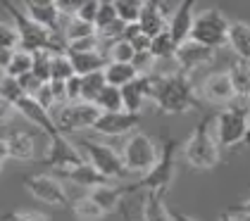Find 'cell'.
I'll list each match as a JSON object with an SVG mask.
<instances>
[{
	"label": "cell",
	"mask_w": 250,
	"mask_h": 221,
	"mask_svg": "<svg viewBox=\"0 0 250 221\" xmlns=\"http://www.w3.org/2000/svg\"><path fill=\"white\" fill-rule=\"evenodd\" d=\"M105 76H103V69L100 72H91V74H83L81 76V100L83 102H93L98 98V93L103 91L105 86Z\"/></svg>",
	"instance_id": "32"
},
{
	"label": "cell",
	"mask_w": 250,
	"mask_h": 221,
	"mask_svg": "<svg viewBox=\"0 0 250 221\" xmlns=\"http://www.w3.org/2000/svg\"><path fill=\"white\" fill-rule=\"evenodd\" d=\"M72 212H74V219L77 221H105V212L100 209V204L96 200H91L86 193L79 195L77 200L72 202Z\"/></svg>",
	"instance_id": "28"
},
{
	"label": "cell",
	"mask_w": 250,
	"mask_h": 221,
	"mask_svg": "<svg viewBox=\"0 0 250 221\" xmlns=\"http://www.w3.org/2000/svg\"><path fill=\"white\" fill-rule=\"evenodd\" d=\"M117 12H115V5L112 0H98V12H96V19H93V26H96V34L107 29L110 24L117 21Z\"/></svg>",
	"instance_id": "36"
},
{
	"label": "cell",
	"mask_w": 250,
	"mask_h": 221,
	"mask_svg": "<svg viewBox=\"0 0 250 221\" xmlns=\"http://www.w3.org/2000/svg\"><path fill=\"white\" fill-rule=\"evenodd\" d=\"M64 93H67V102H79L81 100V76L74 74L64 81Z\"/></svg>",
	"instance_id": "44"
},
{
	"label": "cell",
	"mask_w": 250,
	"mask_h": 221,
	"mask_svg": "<svg viewBox=\"0 0 250 221\" xmlns=\"http://www.w3.org/2000/svg\"><path fill=\"white\" fill-rule=\"evenodd\" d=\"M0 169H2V166H0Z\"/></svg>",
	"instance_id": "57"
},
{
	"label": "cell",
	"mask_w": 250,
	"mask_h": 221,
	"mask_svg": "<svg viewBox=\"0 0 250 221\" xmlns=\"http://www.w3.org/2000/svg\"><path fill=\"white\" fill-rule=\"evenodd\" d=\"M143 221H174L172 212L165 204L162 193L146 190V195H143Z\"/></svg>",
	"instance_id": "25"
},
{
	"label": "cell",
	"mask_w": 250,
	"mask_h": 221,
	"mask_svg": "<svg viewBox=\"0 0 250 221\" xmlns=\"http://www.w3.org/2000/svg\"><path fill=\"white\" fill-rule=\"evenodd\" d=\"M96 12H98V0H86V2L79 7V12L74 15V17H79V19H83V21H91V24H93Z\"/></svg>",
	"instance_id": "47"
},
{
	"label": "cell",
	"mask_w": 250,
	"mask_h": 221,
	"mask_svg": "<svg viewBox=\"0 0 250 221\" xmlns=\"http://www.w3.org/2000/svg\"><path fill=\"white\" fill-rule=\"evenodd\" d=\"M150 102L162 114H186L203 105V100L198 98V91L191 81V74H184L179 69L153 74Z\"/></svg>",
	"instance_id": "1"
},
{
	"label": "cell",
	"mask_w": 250,
	"mask_h": 221,
	"mask_svg": "<svg viewBox=\"0 0 250 221\" xmlns=\"http://www.w3.org/2000/svg\"><path fill=\"white\" fill-rule=\"evenodd\" d=\"M0 221H53L43 212H34V209H12L7 212Z\"/></svg>",
	"instance_id": "40"
},
{
	"label": "cell",
	"mask_w": 250,
	"mask_h": 221,
	"mask_svg": "<svg viewBox=\"0 0 250 221\" xmlns=\"http://www.w3.org/2000/svg\"><path fill=\"white\" fill-rule=\"evenodd\" d=\"M83 162V155L67 136H60L55 141H48V150L45 155L41 157V164L48 166V169H64V166H72Z\"/></svg>",
	"instance_id": "13"
},
{
	"label": "cell",
	"mask_w": 250,
	"mask_h": 221,
	"mask_svg": "<svg viewBox=\"0 0 250 221\" xmlns=\"http://www.w3.org/2000/svg\"><path fill=\"white\" fill-rule=\"evenodd\" d=\"M86 195H88L91 200H96L105 214H115V212H119V207H122L124 188H122V185H117L115 181H107V183H100V185L88 188V190H86Z\"/></svg>",
	"instance_id": "19"
},
{
	"label": "cell",
	"mask_w": 250,
	"mask_h": 221,
	"mask_svg": "<svg viewBox=\"0 0 250 221\" xmlns=\"http://www.w3.org/2000/svg\"><path fill=\"white\" fill-rule=\"evenodd\" d=\"M31 64H34V53H29L24 48H15V53H12V57H10V62H7V67H5L2 74L20 79V76L31 72Z\"/></svg>",
	"instance_id": "29"
},
{
	"label": "cell",
	"mask_w": 250,
	"mask_h": 221,
	"mask_svg": "<svg viewBox=\"0 0 250 221\" xmlns=\"http://www.w3.org/2000/svg\"><path fill=\"white\" fill-rule=\"evenodd\" d=\"M212 136L219 150H236L248 141V102L233 98L224 110L212 119Z\"/></svg>",
	"instance_id": "3"
},
{
	"label": "cell",
	"mask_w": 250,
	"mask_h": 221,
	"mask_svg": "<svg viewBox=\"0 0 250 221\" xmlns=\"http://www.w3.org/2000/svg\"><path fill=\"white\" fill-rule=\"evenodd\" d=\"M62 29H60V36L64 40V45L67 43H72V40H79V38H86V36H93L96 34V26L91 24V21H83V19L79 17H62Z\"/></svg>",
	"instance_id": "27"
},
{
	"label": "cell",
	"mask_w": 250,
	"mask_h": 221,
	"mask_svg": "<svg viewBox=\"0 0 250 221\" xmlns=\"http://www.w3.org/2000/svg\"><path fill=\"white\" fill-rule=\"evenodd\" d=\"M227 45L236 53L238 60H248L250 62V24L246 21H229V31H227Z\"/></svg>",
	"instance_id": "22"
},
{
	"label": "cell",
	"mask_w": 250,
	"mask_h": 221,
	"mask_svg": "<svg viewBox=\"0 0 250 221\" xmlns=\"http://www.w3.org/2000/svg\"><path fill=\"white\" fill-rule=\"evenodd\" d=\"M103 76H105V81L110 86L122 88L124 83H129L131 79H136L138 72L134 69L131 62H112V60H107V64L103 67Z\"/></svg>",
	"instance_id": "26"
},
{
	"label": "cell",
	"mask_w": 250,
	"mask_h": 221,
	"mask_svg": "<svg viewBox=\"0 0 250 221\" xmlns=\"http://www.w3.org/2000/svg\"><path fill=\"white\" fill-rule=\"evenodd\" d=\"M0 48H20V34L10 21H0Z\"/></svg>",
	"instance_id": "41"
},
{
	"label": "cell",
	"mask_w": 250,
	"mask_h": 221,
	"mask_svg": "<svg viewBox=\"0 0 250 221\" xmlns=\"http://www.w3.org/2000/svg\"><path fill=\"white\" fill-rule=\"evenodd\" d=\"M119 212H122V217H124V221H134V219H131V214H129V209H126L124 204L119 207Z\"/></svg>",
	"instance_id": "55"
},
{
	"label": "cell",
	"mask_w": 250,
	"mask_h": 221,
	"mask_svg": "<svg viewBox=\"0 0 250 221\" xmlns=\"http://www.w3.org/2000/svg\"><path fill=\"white\" fill-rule=\"evenodd\" d=\"M181 152H184V162L191 169H198V171H208V169H214L219 164L222 150L212 136V117H203L195 124V129L186 138Z\"/></svg>",
	"instance_id": "5"
},
{
	"label": "cell",
	"mask_w": 250,
	"mask_h": 221,
	"mask_svg": "<svg viewBox=\"0 0 250 221\" xmlns=\"http://www.w3.org/2000/svg\"><path fill=\"white\" fill-rule=\"evenodd\" d=\"M138 124H141V114H131L126 110L100 112L91 131L98 136H105V138H124L131 131L138 129Z\"/></svg>",
	"instance_id": "12"
},
{
	"label": "cell",
	"mask_w": 250,
	"mask_h": 221,
	"mask_svg": "<svg viewBox=\"0 0 250 221\" xmlns=\"http://www.w3.org/2000/svg\"><path fill=\"white\" fill-rule=\"evenodd\" d=\"M98 110L93 102H64V105H58L50 110V117H53V124L58 126L64 136L67 133H79V131H91V126L96 124Z\"/></svg>",
	"instance_id": "9"
},
{
	"label": "cell",
	"mask_w": 250,
	"mask_h": 221,
	"mask_svg": "<svg viewBox=\"0 0 250 221\" xmlns=\"http://www.w3.org/2000/svg\"><path fill=\"white\" fill-rule=\"evenodd\" d=\"M93 105H96L100 112H119V110H124L122 91H119L117 86L105 83V86H103V91L98 93V98L93 100Z\"/></svg>",
	"instance_id": "30"
},
{
	"label": "cell",
	"mask_w": 250,
	"mask_h": 221,
	"mask_svg": "<svg viewBox=\"0 0 250 221\" xmlns=\"http://www.w3.org/2000/svg\"><path fill=\"white\" fill-rule=\"evenodd\" d=\"M48 83H50V91H53V98H55V107H58V105H64V102H67L64 81H58V79H53V81H48Z\"/></svg>",
	"instance_id": "48"
},
{
	"label": "cell",
	"mask_w": 250,
	"mask_h": 221,
	"mask_svg": "<svg viewBox=\"0 0 250 221\" xmlns=\"http://www.w3.org/2000/svg\"><path fill=\"white\" fill-rule=\"evenodd\" d=\"M24 12L34 19L36 24H41L43 29L60 34L62 29V17H60L58 7L55 5H34V2H24Z\"/></svg>",
	"instance_id": "23"
},
{
	"label": "cell",
	"mask_w": 250,
	"mask_h": 221,
	"mask_svg": "<svg viewBox=\"0 0 250 221\" xmlns=\"http://www.w3.org/2000/svg\"><path fill=\"white\" fill-rule=\"evenodd\" d=\"M17 81H20V86H21V91H24V95H29V98H34V95H36V91L41 88V83H43L39 76H34L31 72L24 74V76H20Z\"/></svg>",
	"instance_id": "45"
},
{
	"label": "cell",
	"mask_w": 250,
	"mask_h": 221,
	"mask_svg": "<svg viewBox=\"0 0 250 221\" xmlns=\"http://www.w3.org/2000/svg\"><path fill=\"white\" fill-rule=\"evenodd\" d=\"M155 74V72H153ZM153 74H138L129 83H124L122 91V102L124 110L131 114H141L146 102H150V88H153Z\"/></svg>",
	"instance_id": "15"
},
{
	"label": "cell",
	"mask_w": 250,
	"mask_h": 221,
	"mask_svg": "<svg viewBox=\"0 0 250 221\" xmlns=\"http://www.w3.org/2000/svg\"><path fill=\"white\" fill-rule=\"evenodd\" d=\"M0 2L7 10V15H10L17 34H20V48L29 50V53H36V50L60 53V50H64V40H62L60 34H53V31L43 29L41 24H36L24 10H20L17 5H12L10 0H0Z\"/></svg>",
	"instance_id": "4"
},
{
	"label": "cell",
	"mask_w": 250,
	"mask_h": 221,
	"mask_svg": "<svg viewBox=\"0 0 250 221\" xmlns=\"http://www.w3.org/2000/svg\"><path fill=\"white\" fill-rule=\"evenodd\" d=\"M21 183L31 193V198H36L39 202L48 204V207H67L69 204L67 185L58 174H29L21 179Z\"/></svg>",
	"instance_id": "10"
},
{
	"label": "cell",
	"mask_w": 250,
	"mask_h": 221,
	"mask_svg": "<svg viewBox=\"0 0 250 221\" xmlns=\"http://www.w3.org/2000/svg\"><path fill=\"white\" fill-rule=\"evenodd\" d=\"M83 2L86 0H55V7H58L60 17H74Z\"/></svg>",
	"instance_id": "46"
},
{
	"label": "cell",
	"mask_w": 250,
	"mask_h": 221,
	"mask_svg": "<svg viewBox=\"0 0 250 221\" xmlns=\"http://www.w3.org/2000/svg\"><path fill=\"white\" fill-rule=\"evenodd\" d=\"M50 55L53 50H36L34 53V64H31V74L39 76L41 81H50Z\"/></svg>",
	"instance_id": "37"
},
{
	"label": "cell",
	"mask_w": 250,
	"mask_h": 221,
	"mask_svg": "<svg viewBox=\"0 0 250 221\" xmlns=\"http://www.w3.org/2000/svg\"><path fill=\"white\" fill-rule=\"evenodd\" d=\"M134 53H136L134 45L126 38H117L112 43H107V48H105V55H107V60H112V62H131Z\"/></svg>",
	"instance_id": "35"
},
{
	"label": "cell",
	"mask_w": 250,
	"mask_h": 221,
	"mask_svg": "<svg viewBox=\"0 0 250 221\" xmlns=\"http://www.w3.org/2000/svg\"><path fill=\"white\" fill-rule=\"evenodd\" d=\"M219 221H248L246 219V217H243V214H238V212H224V214H222V217H219Z\"/></svg>",
	"instance_id": "51"
},
{
	"label": "cell",
	"mask_w": 250,
	"mask_h": 221,
	"mask_svg": "<svg viewBox=\"0 0 250 221\" xmlns=\"http://www.w3.org/2000/svg\"><path fill=\"white\" fill-rule=\"evenodd\" d=\"M72 67H74V74L83 76V74H91V72H100L105 64H107V55L105 50H64Z\"/></svg>",
	"instance_id": "21"
},
{
	"label": "cell",
	"mask_w": 250,
	"mask_h": 221,
	"mask_svg": "<svg viewBox=\"0 0 250 221\" xmlns=\"http://www.w3.org/2000/svg\"><path fill=\"white\" fill-rule=\"evenodd\" d=\"M229 81L231 88H233V95L238 100H250V62L248 60H238L229 67Z\"/></svg>",
	"instance_id": "24"
},
{
	"label": "cell",
	"mask_w": 250,
	"mask_h": 221,
	"mask_svg": "<svg viewBox=\"0 0 250 221\" xmlns=\"http://www.w3.org/2000/svg\"><path fill=\"white\" fill-rule=\"evenodd\" d=\"M169 24V10L162 0H146L143 10H141V17H138V26L146 36L153 38L155 34L165 31Z\"/></svg>",
	"instance_id": "16"
},
{
	"label": "cell",
	"mask_w": 250,
	"mask_h": 221,
	"mask_svg": "<svg viewBox=\"0 0 250 221\" xmlns=\"http://www.w3.org/2000/svg\"><path fill=\"white\" fill-rule=\"evenodd\" d=\"M169 212H172L174 221H198V219H193V217H188V214H184V212H179V209H169Z\"/></svg>",
	"instance_id": "53"
},
{
	"label": "cell",
	"mask_w": 250,
	"mask_h": 221,
	"mask_svg": "<svg viewBox=\"0 0 250 221\" xmlns=\"http://www.w3.org/2000/svg\"><path fill=\"white\" fill-rule=\"evenodd\" d=\"M112 5H115L117 17L124 24H134L141 17V10H143L146 0H112Z\"/></svg>",
	"instance_id": "33"
},
{
	"label": "cell",
	"mask_w": 250,
	"mask_h": 221,
	"mask_svg": "<svg viewBox=\"0 0 250 221\" xmlns=\"http://www.w3.org/2000/svg\"><path fill=\"white\" fill-rule=\"evenodd\" d=\"M12 48H0V72H5V67H7V62H10V57H12Z\"/></svg>",
	"instance_id": "50"
},
{
	"label": "cell",
	"mask_w": 250,
	"mask_h": 221,
	"mask_svg": "<svg viewBox=\"0 0 250 221\" xmlns=\"http://www.w3.org/2000/svg\"><path fill=\"white\" fill-rule=\"evenodd\" d=\"M246 143L250 145V100H248V141H246Z\"/></svg>",
	"instance_id": "56"
},
{
	"label": "cell",
	"mask_w": 250,
	"mask_h": 221,
	"mask_svg": "<svg viewBox=\"0 0 250 221\" xmlns=\"http://www.w3.org/2000/svg\"><path fill=\"white\" fill-rule=\"evenodd\" d=\"M24 2H34V5H55V0H24Z\"/></svg>",
	"instance_id": "54"
},
{
	"label": "cell",
	"mask_w": 250,
	"mask_h": 221,
	"mask_svg": "<svg viewBox=\"0 0 250 221\" xmlns=\"http://www.w3.org/2000/svg\"><path fill=\"white\" fill-rule=\"evenodd\" d=\"M195 2H198V0H181V2H179V7L169 15L167 31L172 34L174 43H181L184 38H188L193 15H195Z\"/></svg>",
	"instance_id": "20"
},
{
	"label": "cell",
	"mask_w": 250,
	"mask_h": 221,
	"mask_svg": "<svg viewBox=\"0 0 250 221\" xmlns=\"http://www.w3.org/2000/svg\"><path fill=\"white\" fill-rule=\"evenodd\" d=\"M55 174H58L60 179H64V181L74 183L77 188H83V190H88V188H93V185H100V183H107V181H110V179H105V176H103L93 164H88L86 160H83V162H79V164L58 169Z\"/></svg>",
	"instance_id": "17"
},
{
	"label": "cell",
	"mask_w": 250,
	"mask_h": 221,
	"mask_svg": "<svg viewBox=\"0 0 250 221\" xmlns=\"http://www.w3.org/2000/svg\"><path fill=\"white\" fill-rule=\"evenodd\" d=\"M176 152H179V141L174 138L169 131H162L160 136V155H157V162L153 164L150 171H146L136 183L131 185H122L124 188V195L126 193H138V190H155V193H162L167 195L169 185L174 181V174H176Z\"/></svg>",
	"instance_id": "2"
},
{
	"label": "cell",
	"mask_w": 250,
	"mask_h": 221,
	"mask_svg": "<svg viewBox=\"0 0 250 221\" xmlns=\"http://www.w3.org/2000/svg\"><path fill=\"white\" fill-rule=\"evenodd\" d=\"M153 57L157 62H162V60H172L174 57V50H176V43H174L172 34L165 29V31H160V34H155L150 38V48H148Z\"/></svg>",
	"instance_id": "31"
},
{
	"label": "cell",
	"mask_w": 250,
	"mask_h": 221,
	"mask_svg": "<svg viewBox=\"0 0 250 221\" xmlns=\"http://www.w3.org/2000/svg\"><path fill=\"white\" fill-rule=\"evenodd\" d=\"M7 155L15 162H34L36 160V133L31 131H15L5 138Z\"/></svg>",
	"instance_id": "18"
},
{
	"label": "cell",
	"mask_w": 250,
	"mask_h": 221,
	"mask_svg": "<svg viewBox=\"0 0 250 221\" xmlns=\"http://www.w3.org/2000/svg\"><path fill=\"white\" fill-rule=\"evenodd\" d=\"M198 91V98L205 100L208 105H229L231 100L236 98L233 95V88H231V81H229V72H212L205 76V81L195 88Z\"/></svg>",
	"instance_id": "14"
},
{
	"label": "cell",
	"mask_w": 250,
	"mask_h": 221,
	"mask_svg": "<svg viewBox=\"0 0 250 221\" xmlns=\"http://www.w3.org/2000/svg\"><path fill=\"white\" fill-rule=\"evenodd\" d=\"M131 64L138 74H153L155 67H157V60L153 57L150 50H136L134 57H131Z\"/></svg>",
	"instance_id": "39"
},
{
	"label": "cell",
	"mask_w": 250,
	"mask_h": 221,
	"mask_svg": "<svg viewBox=\"0 0 250 221\" xmlns=\"http://www.w3.org/2000/svg\"><path fill=\"white\" fill-rule=\"evenodd\" d=\"M10 160V155H7V143H5V138H0V166L5 164Z\"/></svg>",
	"instance_id": "52"
},
{
	"label": "cell",
	"mask_w": 250,
	"mask_h": 221,
	"mask_svg": "<svg viewBox=\"0 0 250 221\" xmlns=\"http://www.w3.org/2000/svg\"><path fill=\"white\" fill-rule=\"evenodd\" d=\"M119 155H122V162H124L129 174L143 176V174L150 171L153 164L157 162L160 145L155 143L148 133L136 129V131H131L129 136H124V143L119 147Z\"/></svg>",
	"instance_id": "6"
},
{
	"label": "cell",
	"mask_w": 250,
	"mask_h": 221,
	"mask_svg": "<svg viewBox=\"0 0 250 221\" xmlns=\"http://www.w3.org/2000/svg\"><path fill=\"white\" fill-rule=\"evenodd\" d=\"M217 57V50H212L208 45L193 40V38H184L181 43H176V50H174V62H176V69L184 74H193L195 69L212 64Z\"/></svg>",
	"instance_id": "11"
},
{
	"label": "cell",
	"mask_w": 250,
	"mask_h": 221,
	"mask_svg": "<svg viewBox=\"0 0 250 221\" xmlns=\"http://www.w3.org/2000/svg\"><path fill=\"white\" fill-rule=\"evenodd\" d=\"M231 212H238V214H243V217L250 221V198L248 200H243V202L233 204V207H231Z\"/></svg>",
	"instance_id": "49"
},
{
	"label": "cell",
	"mask_w": 250,
	"mask_h": 221,
	"mask_svg": "<svg viewBox=\"0 0 250 221\" xmlns=\"http://www.w3.org/2000/svg\"><path fill=\"white\" fill-rule=\"evenodd\" d=\"M0 95H2V98H7L10 102H15V105H17V100H21V98H24V91H21L20 81H17L15 76L2 74V76H0Z\"/></svg>",
	"instance_id": "38"
},
{
	"label": "cell",
	"mask_w": 250,
	"mask_h": 221,
	"mask_svg": "<svg viewBox=\"0 0 250 221\" xmlns=\"http://www.w3.org/2000/svg\"><path fill=\"white\" fill-rule=\"evenodd\" d=\"M77 147L81 150L83 160L88 164H93L110 181H119V179H126L129 171L122 162V155L119 150H115L112 145L107 143H100V141H93V138H81L77 143Z\"/></svg>",
	"instance_id": "8"
},
{
	"label": "cell",
	"mask_w": 250,
	"mask_h": 221,
	"mask_svg": "<svg viewBox=\"0 0 250 221\" xmlns=\"http://www.w3.org/2000/svg\"><path fill=\"white\" fill-rule=\"evenodd\" d=\"M69 76H74V67H72L67 53H64V50L53 53V55H50V81H53V79L67 81Z\"/></svg>",
	"instance_id": "34"
},
{
	"label": "cell",
	"mask_w": 250,
	"mask_h": 221,
	"mask_svg": "<svg viewBox=\"0 0 250 221\" xmlns=\"http://www.w3.org/2000/svg\"><path fill=\"white\" fill-rule=\"evenodd\" d=\"M34 100L39 102L43 110H48V112L55 107V98H53V91H50V83H48V81H45V83H41V88L36 91Z\"/></svg>",
	"instance_id": "43"
},
{
	"label": "cell",
	"mask_w": 250,
	"mask_h": 221,
	"mask_svg": "<svg viewBox=\"0 0 250 221\" xmlns=\"http://www.w3.org/2000/svg\"><path fill=\"white\" fill-rule=\"evenodd\" d=\"M227 31H229L227 15L217 7H208V10H200L193 15L188 38L208 45L212 50H219L227 45Z\"/></svg>",
	"instance_id": "7"
},
{
	"label": "cell",
	"mask_w": 250,
	"mask_h": 221,
	"mask_svg": "<svg viewBox=\"0 0 250 221\" xmlns=\"http://www.w3.org/2000/svg\"><path fill=\"white\" fill-rule=\"evenodd\" d=\"M17 114H20V112H17V105L0 95V129H2V126H10V124L17 119Z\"/></svg>",
	"instance_id": "42"
}]
</instances>
